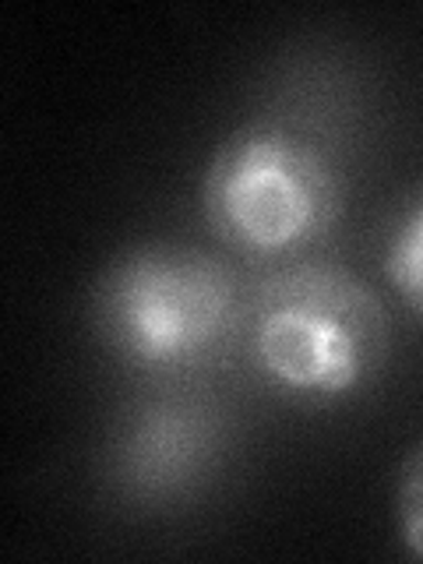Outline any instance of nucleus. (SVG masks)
<instances>
[{
  "mask_svg": "<svg viewBox=\"0 0 423 564\" xmlns=\"http://www.w3.org/2000/svg\"><path fill=\"white\" fill-rule=\"evenodd\" d=\"M226 452V420L194 395H152L117 420L106 448V484L138 511L194 501Z\"/></svg>",
  "mask_w": 423,
  "mask_h": 564,
  "instance_id": "obj_4",
  "label": "nucleus"
},
{
  "mask_svg": "<svg viewBox=\"0 0 423 564\" xmlns=\"http://www.w3.org/2000/svg\"><path fill=\"white\" fill-rule=\"evenodd\" d=\"M392 508H395V533L405 554L423 561V437L405 448L402 463L395 469L392 487Z\"/></svg>",
  "mask_w": 423,
  "mask_h": 564,
  "instance_id": "obj_6",
  "label": "nucleus"
},
{
  "mask_svg": "<svg viewBox=\"0 0 423 564\" xmlns=\"http://www.w3.org/2000/svg\"><path fill=\"white\" fill-rule=\"evenodd\" d=\"M99 339L141 370L208 364L243 322L234 269L191 243L145 240L120 251L93 290Z\"/></svg>",
  "mask_w": 423,
  "mask_h": 564,
  "instance_id": "obj_2",
  "label": "nucleus"
},
{
  "mask_svg": "<svg viewBox=\"0 0 423 564\" xmlns=\"http://www.w3.org/2000/svg\"><path fill=\"white\" fill-rule=\"evenodd\" d=\"M202 216L243 258H296L339 223L343 176L311 138L254 120L229 131L205 163Z\"/></svg>",
  "mask_w": 423,
  "mask_h": 564,
  "instance_id": "obj_3",
  "label": "nucleus"
},
{
  "mask_svg": "<svg viewBox=\"0 0 423 564\" xmlns=\"http://www.w3.org/2000/svg\"><path fill=\"white\" fill-rule=\"evenodd\" d=\"M381 272L402 304L423 317V184L399 205L388 226Z\"/></svg>",
  "mask_w": 423,
  "mask_h": 564,
  "instance_id": "obj_5",
  "label": "nucleus"
},
{
  "mask_svg": "<svg viewBox=\"0 0 423 564\" xmlns=\"http://www.w3.org/2000/svg\"><path fill=\"white\" fill-rule=\"evenodd\" d=\"M251 360L272 388L300 399H346L375 381L392 352V317L375 286L335 261H296L261 282L247 307Z\"/></svg>",
  "mask_w": 423,
  "mask_h": 564,
  "instance_id": "obj_1",
  "label": "nucleus"
}]
</instances>
